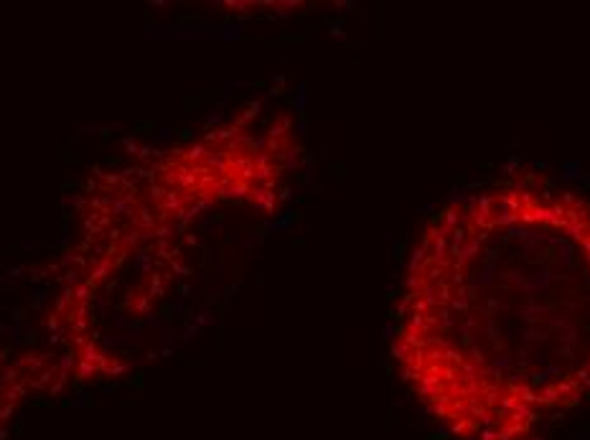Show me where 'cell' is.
<instances>
[{
	"instance_id": "1",
	"label": "cell",
	"mask_w": 590,
	"mask_h": 440,
	"mask_svg": "<svg viewBox=\"0 0 590 440\" xmlns=\"http://www.w3.org/2000/svg\"><path fill=\"white\" fill-rule=\"evenodd\" d=\"M392 354L458 440H537L590 397V196L511 173L443 204L410 250Z\"/></svg>"
}]
</instances>
